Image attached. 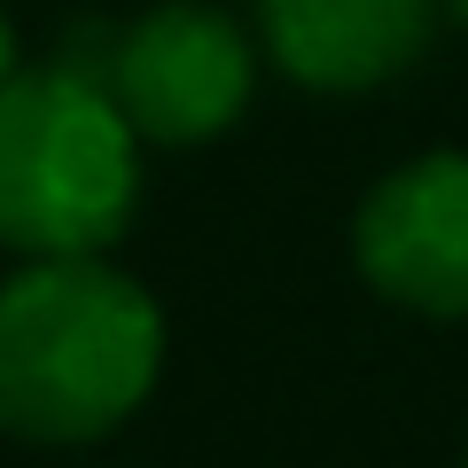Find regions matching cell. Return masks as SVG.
<instances>
[{
  "label": "cell",
  "instance_id": "obj_1",
  "mask_svg": "<svg viewBox=\"0 0 468 468\" xmlns=\"http://www.w3.org/2000/svg\"><path fill=\"white\" fill-rule=\"evenodd\" d=\"M165 367V313L125 266L24 258L0 282V437L94 445L149 399Z\"/></svg>",
  "mask_w": 468,
  "mask_h": 468
},
{
  "label": "cell",
  "instance_id": "obj_2",
  "mask_svg": "<svg viewBox=\"0 0 468 468\" xmlns=\"http://www.w3.org/2000/svg\"><path fill=\"white\" fill-rule=\"evenodd\" d=\"M141 133L86 63L16 70L0 86V250L101 258L133 227Z\"/></svg>",
  "mask_w": 468,
  "mask_h": 468
},
{
  "label": "cell",
  "instance_id": "obj_3",
  "mask_svg": "<svg viewBox=\"0 0 468 468\" xmlns=\"http://www.w3.org/2000/svg\"><path fill=\"white\" fill-rule=\"evenodd\" d=\"M141 141L156 149H203L250 110L258 48L250 32L211 0H156L110 39V63L94 70Z\"/></svg>",
  "mask_w": 468,
  "mask_h": 468
},
{
  "label": "cell",
  "instance_id": "obj_4",
  "mask_svg": "<svg viewBox=\"0 0 468 468\" xmlns=\"http://www.w3.org/2000/svg\"><path fill=\"white\" fill-rule=\"evenodd\" d=\"M351 258L375 297L421 320H468V149L390 172L351 218Z\"/></svg>",
  "mask_w": 468,
  "mask_h": 468
},
{
  "label": "cell",
  "instance_id": "obj_5",
  "mask_svg": "<svg viewBox=\"0 0 468 468\" xmlns=\"http://www.w3.org/2000/svg\"><path fill=\"white\" fill-rule=\"evenodd\" d=\"M437 0H258V39L273 70L313 94H367L390 86L421 55Z\"/></svg>",
  "mask_w": 468,
  "mask_h": 468
},
{
  "label": "cell",
  "instance_id": "obj_6",
  "mask_svg": "<svg viewBox=\"0 0 468 468\" xmlns=\"http://www.w3.org/2000/svg\"><path fill=\"white\" fill-rule=\"evenodd\" d=\"M16 24H8V8H0V86H8V79H16Z\"/></svg>",
  "mask_w": 468,
  "mask_h": 468
},
{
  "label": "cell",
  "instance_id": "obj_7",
  "mask_svg": "<svg viewBox=\"0 0 468 468\" xmlns=\"http://www.w3.org/2000/svg\"><path fill=\"white\" fill-rule=\"evenodd\" d=\"M437 8H445V16H452V24L468 32V0H437Z\"/></svg>",
  "mask_w": 468,
  "mask_h": 468
}]
</instances>
